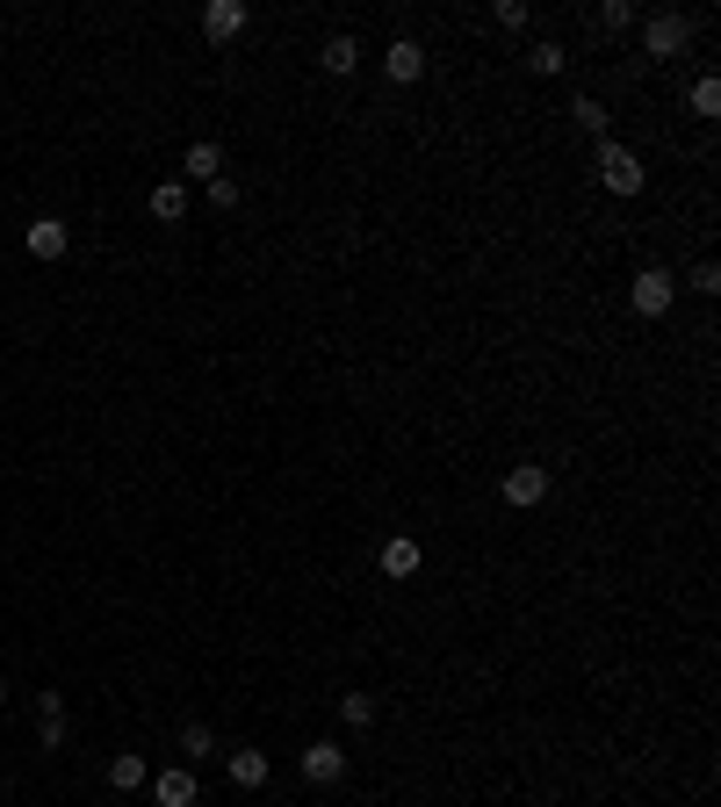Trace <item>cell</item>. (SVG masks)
I'll return each mask as SVG.
<instances>
[{
    "label": "cell",
    "instance_id": "obj_1",
    "mask_svg": "<svg viewBox=\"0 0 721 807\" xmlns=\"http://www.w3.org/2000/svg\"><path fill=\"white\" fill-rule=\"evenodd\" d=\"M642 181L650 173H642V159L628 145H599V188L606 195H642Z\"/></svg>",
    "mask_w": 721,
    "mask_h": 807
},
{
    "label": "cell",
    "instance_id": "obj_2",
    "mask_svg": "<svg viewBox=\"0 0 721 807\" xmlns=\"http://www.w3.org/2000/svg\"><path fill=\"white\" fill-rule=\"evenodd\" d=\"M628 303H636L642 318H664V310L678 303V275H671V267H642V275L628 281Z\"/></svg>",
    "mask_w": 721,
    "mask_h": 807
},
{
    "label": "cell",
    "instance_id": "obj_3",
    "mask_svg": "<svg viewBox=\"0 0 721 807\" xmlns=\"http://www.w3.org/2000/svg\"><path fill=\"white\" fill-rule=\"evenodd\" d=\"M541 498H549V469H541V462H513V469H505V505L527 512V505H541Z\"/></svg>",
    "mask_w": 721,
    "mask_h": 807
},
{
    "label": "cell",
    "instance_id": "obj_4",
    "mask_svg": "<svg viewBox=\"0 0 721 807\" xmlns=\"http://www.w3.org/2000/svg\"><path fill=\"white\" fill-rule=\"evenodd\" d=\"M245 22H253V8H245V0H209V8H203V36H209V44H231V36H245Z\"/></svg>",
    "mask_w": 721,
    "mask_h": 807
},
{
    "label": "cell",
    "instance_id": "obj_5",
    "mask_svg": "<svg viewBox=\"0 0 721 807\" xmlns=\"http://www.w3.org/2000/svg\"><path fill=\"white\" fill-rule=\"evenodd\" d=\"M686 36H693V22L678 15V8H664V15H650L642 44H650V58H671V51H686Z\"/></svg>",
    "mask_w": 721,
    "mask_h": 807
},
{
    "label": "cell",
    "instance_id": "obj_6",
    "mask_svg": "<svg viewBox=\"0 0 721 807\" xmlns=\"http://www.w3.org/2000/svg\"><path fill=\"white\" fill-rule=\"evenodd\" d=\"M22 245H30V260H66V245H72V231L58 217H36L30 231H22Z\"/></svg>",
    "mask_w": 721,
    "mask_h": 807
},
{
    "label": "cell",
    "instance_id": "obj_7",
    "mask_svg": "<svg viewBox=\"0 0 721 807\" xmlns=\"http://www.w3.org/2000/svg\"><path fill=\"white\" fill-rule=\"evenodd\" d=\"M340 772H346V750H340V742H310V750H304V779H310V786H332Z\"/></svg>",
    "mask_w": 721,
    "mask_h": 807
},
{
    "label": "cell",
    "instance_id": "obj_8",
    "mask_svg": "<svg viewBox=\"0 0 721 807\" xmlns=\"http://www.w3.org/2000/svg\"><path fill=\"white\" fill-rule=\"evenodd\" d=\"M382 577H419V563H426V555H419V541H404V533H390V541H382Z\"/></svg>",
    "mask_w": 721,
    "mask_h": 807
},
{
    "label": "cell",
    "instance_id": "obj_9",
    "mask_svg": "<svg viewBox=\"0 0 721 807\" xmlns=\"http://www.w3.org/2000/svg\"><path fill=\"white\" fill-rule=\"evenodd\" d=\"M36 736H44V750H66V700L58 692L36 700Z\"/></svg>",
    "mask_w": 721,
    "mask_h": 807
},
{
    "label": "cell",
    "instance_id": "obj_10",
    "mask_svg": "<svg viewBox=\"0 0 721 807\" xmlns=\"http://www.w3.org/2000/svg\"><path fill=\"white\" fill-rule=\"evenodd\" d=\"M145 779H152V764H145L138 750H116V757H108V786H116V793H138Z\"/></svg>",
    "mask_w": 721,
    "mask_h": 807
},
{
    "label": "cell",
    "instance_id": "obj_11",
    "mask_svg": "<svg viewBox=\"0 0 721 807\" xmlns=\"http://www.w3.org/2000/svg\"><path fill=\"white\" fill-rule=\"evenodd\" d=\"M382 66H390V80H419V72H426V51H419L412 36H397V44H390V58H382Z\"/></svg>",
    "mask_w": 721,
    "mask_h": 807
},
{
    "label": "cell",
    "instance_id": "obj_12",
    "mask_svg": "<svg viewBox=\"0 0 721 807\" xmlns=\"http://www.w3.org/2000/svg\"><path fill=\"white\" fill-rule=\"evenodd\" d=\"M152 800H159V807H195V772H159Z\"/></svg>",
    "mask_w": 721,
    "mask_h": 807
},
{
    "label": "cell",
    "instance_id": "obj_13",
    "mask_svg": "<svg viewBox=\"0 0 721 807\" xmlns=\"http://www.w3.org/2000/svg\"><path fill=\"white\" fill-rule=\"evenodd\" d=\"M231 786H267V750H231Z\"/></svg>",
    "mask_w": 721,
    "mask_h": 807
},
{
    "label": "cell",
    "instance_id": "obj_14",
    "mask_svg": "<svg viewBox=\"0 0 721 807\" xmlns=\"http://www.w3.org/2000/svg\"><path fill=\"white\" fill-rule=\"evenodd\" d=\"M152 217L181 223V217H188V188H181V181H159V188H152Z\"/></svg>",
    "mask_w": 721,
    "mask_h": 807
},
{
    "label": "cell",
    "instance_id": "obj_15",
    "mask_svg": "<svg viewBox=\"0 0 721 807\" xmlns=\"http://www.w3.org/2000/svg\"><path fill=\"white\" fill-rule=\"evenodd\" d=\"M188 181H203V188L224 181V152H217V145H188Z\"/></svg>",
    "mask_w": 721,
    "mask_h": 807
},
{
    "label": "cell",
    "instance_id": "obj_16",
    "mask_svg": "<svg viewBox=\"0 0 721 807\" xmlns=\"http://www.w3.org/2000/svg\"><path fill=\"white\" fill-rule=\"evenodd\" d=\"M340 714H346V728H368L376 722V692H340Z\"/></svg>",
    "mask_w": 721,
    "mask_h": 807
},
{
    "label": "cell",
    "instance_id": "obj_17",
    "mask_svg": "<svg viewBox=\"0 0 721 807\" xmlns=\"http://www.w3.org/2000/svg\"><path fill=\"white\" fill-rule=\"evenodd\" d=\"M570 116H577V130H592V138H606V102H592V94H577V102H570Z\"/></svg>",
    "mask_w": 721,
    "mask_h": 807
},
{
    "label": "cell",
    "instance_id": "obj_18",
    "mask_svg": "<svg viewBox=\"0 0 721 807\" xmlns=\"http://www.w3.org/2000/svg\"><path fill=\"white\" fill-rule=\"evenodd\" d=\"M360 66V44H354V36H332V44H325V72H354Z\"/></svg>",
    "mask_w": 721,
    "mask_h": 807
},
{
    "label": "cell",
    "instance_id": "obj_19",
    "mask_svg": "<svg viewBox=\"0 0 721 807\" xmlns=\"http://www.w3.org/2000/svg\"><path fill=\"white\" fill-rule=\"evenodd\" d=\"M527 66L541 72V80H556V72H563L570 58H563V44H534V51H527Z\"/></svg>",
    "mask_w": 721,
    "mask_h": 807
},
{
    "label": "cell",
    "instance_id": "obj_20",
    "mask_svg": "<svg viewBox=\"0 0 721 807\" xmlns=\"http://www.w3.org/2000/svg\"><path fill=\"white\" fill-rule=\"evenodd\" d=\"M599 30H636V0H606V8H599Z\"/></svg>",
    "mask_w": 721,
    "mask_h": 807
},
{
    "label": "cell",
    "instance_id": "obj_21",
    "mask_svg": "<svg viewBox=\"0 0 721 807\" xmlns=\"http://www.w3.org/2000/svg\"><path fill=\"white\" fill-rule=\"evenodd\" d=\"M181 750H188V757H217V736H209V722H188V728H181Z\"/></svg>",
    "mask_w": 721,
    "mask_h": 807
},
{
    "label": "cell",
    "instance_id": "obj_22",
    "mask_svg": "<svg viewBox=\"0 0 721 807\" xmlns=\"http://www.w3.org/2000/svg\"><path fill=\"white\" fill-rule=\"evenodd\" d=\"M693 116H721V80H700V87H693Z\"/></svg>",
    "mask_w": 721,
    "mask_h": 807
},
{
    "label": "cell",
    "instance_id": "obj_23",
    "mask_svg": "<svg viewBox=\"0 0 721 807\" xmlns=\"http://www.w3.org/2000/svg\"><path fill=\"white\" fill-rule=\"evenodd\" d=\"M686 289H693V296H714V289H721V267H714V260H700V267L686 275Z\"/></svg>",
    "mask_w": 721,
    "mask_h": 807
},
{
    "label": "cell",
    "instance_id": "obj_24",
    "mask_svg": "<svg viewBox=\"0 0 721 807\" xmlns=\"http://www.w3.org/2000/svg\"><path fill=\"white\" fill-rule=\"evenodd\" d=\"M491 22H499V30H527V0H499Z\"/></svg>",
    "mask_w": 721,
    "mask_h": 807
},
{
    "label": "cell",
    "instance_id": "obj_25",
    "mask_svg": "<svg viewBox=\"0 0 721 807\" xmlns=\"http://www.w3.org/2000/svg\"><path fill=\"white\" fill-rule=\"evenodd\" d=\"M209 203H217V209H239V181H209Z\"/></svg>",
    "mask_w": 721,
    "mask_h": 807
},
{
    "label": "cell",
    "instance_id": "obj_26",
    "mask_svg": "<svg viewBox=\"0 0 721 807\" xmlns=\"http://www.w3.org/2000/svg\"><path fill=\"white\" fill-rule=\"evenodd\" d=\"M0 706H8V685H0Z\"/></svg>",
    "mask_w": 721,
    "mask_h": 807
}]
</instances>
